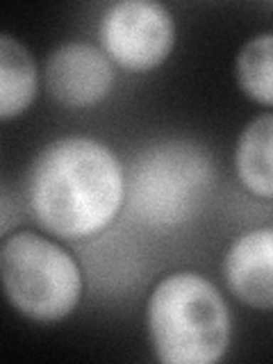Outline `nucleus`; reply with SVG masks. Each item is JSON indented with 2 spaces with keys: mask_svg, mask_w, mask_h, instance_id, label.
Returning a JSON list of instances; mask_svg holds the SVG:
<instances>
[{
  "mask_svg": "<svg viewBox=\"0 0 273 364\" xmlns=\"http://www.w3.org/2000/svg\"><path fill=\"white\" fill-rule=\"evenodd\" d=\"M212 180V157L200 144L164 139L146 146L130 162L123 205L144 225L176 228L196 216Z\"/></svg>",
  "mask_w": 273,
  "mask_h": 364,
  "instance_id": "obj_3",
  "label": "nucleus"
},
{
  "mask_svg": "<svg viewBox=\"0 0 273 364\" xmlns=\"http://www.w3.org/2000/svg\"><path fill=\"white\" fill-rule=\"evenodd\" d=\"M0 287L18 314L55 323L82 299V271L66 248L53 239L23 230L0 246Z\"/></svg>",
  "mask_w": 273,
  "mask_h": 364,
  "instance_id": "obj_4",
  "label": "nucleus"
},
{
  "mask_svg": "<svg viewBox=\"0 0 273 364\" xmlns=\"http://www.w3.org/2000/svg\"><path fill=\"white\" fill-rule=\"evenodd\" d=\"M100 50L125 71H153L168 60L176 46V21L155 0H119L98 23Z\"/></svg>",
  "mask_w": 273,
  "mask_h": 364,
  "instance_id": "obj_5",
  "label": "nucleus"
},
{
  "mask_svg": "<svg viewBox=\"0 0 273 364\" xmlns=\"http://www.w3.org/2000/svg\"><path fill=\"white\" fill-rule=\"evenodd\" d=\"M26 196L46 232L80 242L117 219L125 200V168L119 155L94 136H60L32 159Z\"/></svg>",
  "mask_w": 273,
  "mask_h": 364,
  "instance_id": "obj_1",
  "label": "nucleus"
},
{
  "mask_svg": "<svg viewBox=\"0 0 273 364\" xmlns=\"http://www.w3.org/2000/svg\"><path fill=\"white\" fill-rule=\"evenodd\" d=\"M146 328L164 364H214L232 335V318L219 287L196 271L162 278L148 299Z\"/></svg>",
  "mask_w": 273,
  "mask_h": 364,
  "instance_id": "obj_2",
  "label": "nucleus"
},
{
  "mask_svg": "<svg viewBox=\"0 0 273 364\" xmlns=\"http://www.w3.org/2000/svg\"><path fill=\"white\" fill-rule=\"evenodd\" d=\"M39 91V68L32 53L11 34L0 32V121L26 114Z\"/></svg>",
  "mask_w": 273,
  "mask_h": 364,
  "instance_id": "obj_8",
  "label": "nucleus"
},
{
  "mask_svg": "<svg viewBox=\"0 0 273 364\" xmlns=\"http://www.w3.org/2000/svg\"><path fill=\"white\" fill-rule=\"evenodd\" d=\"M271 144H273V119L264 112L250 121L239 134L235 151V168L239 182L262 200L273 196L271 173Z\"/></svg>",
  "mask_w": 273,
  "mask_h": 364,
  "instance_id": "obj_9",
  "label": "nucleus"
},
{
  "mask_svg": "<svg viewBox=\"0 0 273 364\" xmlns=\"http://www.w3.org/2000/svg\"><path fill=\"white\" fill-rule=\"evenodd\" d=\"M43 77L50 96L60 105L85 109L98 105L112 94L117 71L98 46L68 41L48 55Z\"/></svg>",
  "mask_w": 273,
  "mask_h": 364,
  "instance_id": "obj_6",
  "label": "nucleus"
},
{
  "mask_svg": "<svg viewBox=\"0 0 273 364\" xmlns=\"http://www.w3.org/2000/svg\"><path fill=\"white\" fill-rule=\"evenodd\" d=\"M271 57H273V34L262 32L248 39L237 55V82L244 94L262 107L273 102V80H271Z\"/></svg>",
  "mask_w": 273,
  "mask_h": 364,
  "instance_id": "obj_10",
  "label": "nucleus"
},
{
  "mask_svg": "<svg viewBox=\"0 0 273 364\" xmlns=\"http://www.w3.org/2000/svg\"><path fill=\"white\" fill-rule=\"evenodd\" d=\"M223 278L239 301L255 310L273 307V228L262 225L239 235L225 250Z\"/></svg>",
  "mask_w": 273,
  "mask_h": 364,
  "instance_id": "obj_7",
  "label": "nucleus"
}]
</instances>
